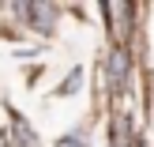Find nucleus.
<instances>
[{
	"instance_id": "obj_6",
	"label": "nucleus",
	"mask_w": 154,
	"mask_h": 147,
	"mask_svg": "<svg viewBox=\"0 0 154 147\" xmlns=\"http://www.w3.org/2000/svg\"><path fill=\"white\" fill-rule=\"evenodd\" d=\"M53 147H90V143H87V136H79V132H68V136H60V140L53 143Z\"/></svg>"
},
{
	"instance_id": "obj_5",
	"label": "nucleus",
	"mask_w": 154,
	"mask_h": 147,
	"mask_svg": "<svg viewBox=\"0 0 154 147\" xmlns=\"http://www.w3.org/2000/svg\"><path fill=\"white\" fill-rule=\"evenodd\" d=\"M79 83H83V72H79V68H72V72H68V79L57 87V98H68V94H75V91H79Z\"/></svg>"
},
{
	"instance_id": "obj_2",
	"label": "nucleus",
	"mask_w": 154,
	"mask_h": 147,
	"mask_svg": "<svg viewBox=\"0 0 154 147\" xmlns=\"http://www.w3.org/2000/svg\"><path fill=\"white\" fill-rule=\"evenodd\" d=\"M15 15H23V19H26L38 34H53L57 8H49V4H15Z\"/></svg>"
},
{
	"instance_id": "obj_4",
	"label": "nucleus",
	"mask_w": 154,
	"mask_h": 147,
	"mask_svg": "<svg viewBox=\"0 0 154 147\" xmlns=\"http://www.w3.org/2000/svg\"><path fill=\"white\" fill-rule=\"evenodd\" d=\"M11 132H15V147H38V136H34V128L26 125L23 113H11Z\"/></svg>"
},
{
	"instance_id": "obj_1",
	"label": "nucleus",
	"mask_w": 154,
	"mask_h": 147,
	"mask_svg": "<svg viewBox=\"0 0 154 147\" xmlns=\"http://www.w3.org/2000/svg\"><path fill=\"white\" fill-rule=\"evenodd\" d=\"M128 75H132V57H128L124 49H109L105 53V87L113 91V94H124L128 91Z\"/></svg>"
},
{
	"instance_id": "obj_3",
	"label": "nucleus",
	"mask_w": 154,
	"mask_h": 147,
	"mask_svg": "<svg viewBox=\"0 0 154 147\" xmlns=\"http://www.w3.org/2000/svg\"><path fill=\"white\" fill-rule=\"evenodd\" d=\"M102 15H105V23H113V38H117V42H128L135 8L132 4H102Z\"/></svg>"
}]
</instances>
